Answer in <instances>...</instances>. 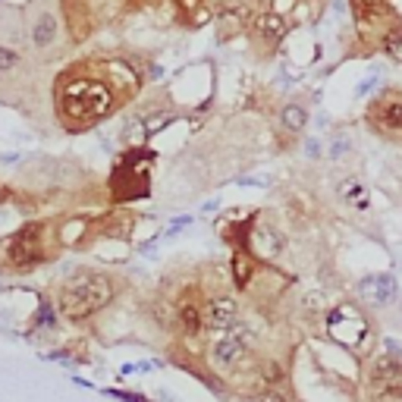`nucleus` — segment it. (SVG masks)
<instances>
[{"mask_svg": "<svg viewBox=\"0 0 402 402\" xmlns=\"http://www.w3.org/2000/svg\"><path fill=\"white\" fill-rule=\"evenodd\" d=\"M116 295L113 280L101 271H82L69 277L57 293V311L66 320H89L107 308Z\"/></svg>", "mask_w": 402, "mask_h": 402, "instance_id": "obj_1", "label": "nucleus"}, {"mask_svg": "<svg viewBox=\"0 0 402 402\" xmlns=\"http://www.w3.org/2000/svg\"><path fill=\"white\" fill-rule=\"evenodd\" d=\"M60 113L66 123L85 126L95 123L101 116H107L113 110V91L104 79H89V75H75L60 85Z\"/></svg>", "mask_w": 402, "mask_h": 402, "instance_id": "obj_2", "label": "nucleus"}, {"mask_svg": "<svg viewBox=\"0 0 402 402\" xmlns=\"http://www.w3.org/2000/svg\"><path fill=\"white\" fill-rule=\"evenodd\" d=\"M368 390L377 402H402V355H377L371 361Z\"/></svg>", "mask_w": 402, "mask_h": 402, "instance_id": "obj_3", "label": "nucleus"}, {"mask_svg": "<svg viewBox=\"0 0 402 402\" xmlns=\"http://www.w3.org/2000/svg\"><path fill=\"white\" fill-rule=\"evenodd\" d=\"M327 334L334 336L336 342H342L346 349H358L361 342L371 336V330H368V320L361 318L358 308L342 302V305H336L334 311L327 314Z\"/></svg>", "mask_w": 402, "mask_h": 402, "instance_id": "obj_4", "label": "nucleus"}, {"mask_svg": "<svg viewBox=\"0 0 402 402\" xmlns=\"http://www.w3.org/2000/svg\"><path fill=\"white\" fill-rule=\"evenodd\" d=\"M38 261H44L42 226L32 223L10 239V264L13 267H35Z\"/></svg>", "mask_w": 402, "mask_h": 402, "instance_id": "obj_5", "label": "nucleus"}, {"mask_svg": "<svg viewBox=\"0 0 402 402\" xmlns=\"http://www.w3.org/2000/svg\"><path fill=\"white\" fill-rule=\"evenodd\" d=\"M246 355H248L246 330L236 327V324H232V327L226 330V334L211 346V361H214V368H217V371L236 368V365H239L242 358H246Z\"/></svg>", "mask_w": 402, "mask_h": 402, "instance_id": "obj_6", "label": "nucleus"}, {"mask_svg": "<svg viewBox=\"0 0 402 402\" xmlns=\"http://www.w3.org/2000/svg\"><path fill=\"white\" fill-rule=\"evenodd\" d=\"M358 299L371 308H387L396 302L399 295V286H396V277L393 273H371V277H361L358 286H355Z\"/></svg>", "mask_w": 402, "mask_h": 402, "instance_id": "obj_7", "label": "nucleus"}, {"mask_svg": "<svg viewBox=\"0 0 402 402\" xmlns=\"http://www.w3.org/2000/svg\"><path fill=\"white\" fill-rule=\"evenodd\" d=\"M283 248H286V239H283V232L277 230L273 223H252V230H248V239H246V252L252 255H261V258H280L283 255Z\"/></svg>", "mask_w": 402, "mask_h": 402, "instance_id": "obj_8", "label": "nucleus"}, {"mask_svg": "<svg viewBox=\"0 0 402 402\" xmlns=\"http://www.w3.org/2000/svg\"><path fill=\"white\" fill-rule=\"evenodd\" d=\"M371 123L381 132H387V136H399L402 132V95L387 91V95L377 98L374 107H371Z\"/></svg>", "mask_w": 402, "mask_h": 402, "instance_id": "obj_9", "label": "nucleus"}, {"mask_svg": "<svg viewBox=\"0 0 402 402\" xmlns=\"http://www.w3.org/2000/svg\"><path fill=\"white\" fill-rule=\"evenodd\" d=\"M239 320V302L230 295H214L205 302V330H230Z\"/></svg>", "mask_w": 402, "mask_h": 402, "instance_id": "obj_10", "label": "nucleus"}, {"mask_svg": "<svg viewBox=\"0 0 402 402\" xmlns=\"http://www.w3.org/2000/svg\"><path fill=\"white\" fill-rule=\"evenodd\" d=\"M28 38H32V44L38 51H48L51 44L60 38V19H57V13L42 10V13L32 19V26H28Z\"/></svg>", "mask_w": 402, "mask_h": 402, "instance_id": "obj_11", "label": "nucleus"}, {"mask_svg": "<svg viewBox=\"0 0 402 402\" xmlns=\"http://www.w3.org/2000/svg\"><path fill=\"white\" fill-rule=\"evenodd\" d=\"M176 324L183 327L185 336H198L201 330H205V305L195 302L192 295H185V299L176 305Z\"/></svg>", "mask_w": 402, "mask_h": 402, "instance_id": "obj_12", "label": "nucleus"}, {"mask_svg": "<svg viewBox=\"0 0 402 402\" xmlns=\"http://www.w3.org/2000/svg\"><path fill=\"white\" fill-rule=\"evenodd\" d=\"M255 32H258V38L264 44L277 48V44L286 38V19H283L277 10H271V13H261L258 19H255Z\"/></svg>", "mask_w": 402, "mask_h": 402, "instance_id": "obj_13", "label": "nucleus"}, {"mask_svg": "<svg viewBox=\"0 0 402 402\" xmlns=\"http://www.w3.org/2000/svg\"><path fill=\"white\" fill-rule=\"evenodd\" d=\"M336 195H340V201L346 208H355V211H365L368 208V189H365V183H361L358 176H346L340 179V185H336Z\"/></svg>", "mask_w": 402, "mask_h": 402, "instance_id": "obj_14", "label": "nucleus"}, {"mask_svg": "<svg viewBox=\"0 0 402 402\" xmlns=\"http://www.w3.org/2000/svg\"><path fill=\"white\" fill-rule=\"evenodd\" d=\"M252 277H255V255L246 252V248H236V255H232V283L239 289H248Z\"/></svg>", "mask_w": 402, "mask_h": 402, "instance_id": "obj_15", "label": "nucleus"}, {"mask_svg": "<svg viewBox=\"0 0 402 402\" xmlns=\"http://www.w3.org/2000/svg\"><path fill=\"white\" fill-rule=\"evenodd\" d=\"M280 123L286 126L289 132H302V129H305V123H308V110L302 107V104H295V101L283 104V110H280Z\"/></svg>", "mask_w": 402, "mask_h": 402, "instance_id": "obj_16", "label": "nucleus"}, {"mask_svg": "<svg viewBox=\"0 0 402 402\" xmlns=\"http://www.w3.org/2000/svg\"><path fill=\"white\" fill-rule=\"evenodd\" d=\"M381 48L387 51V54L393 57V60L402 63V26H393V28H387V32H383Z\"/></svg>", "mask_w": 402, "mask_h": 402, "instance_id": "obj_17", "label": "nucleus"}, {"mask_svg": "<svg viewBox=\"0 0 402 402\" xmlns=\"http://www.w3.org/2000/svg\"><path fill=\"white\" fill-rule=\"evenodd\" d=\"M352 7L358 16H374L377 19V13L390 7V0H352Z\"/></svg>", "mask_w": 402, "mask_h": 402, "instance_id": "obj_18", "label": "nucleus"}, {"mask_svg": "<svg viewBox=\"0 0 402 402\" xmlns=\"http://www.w3.org/2000/svg\"><path fill=\"white\" fill-rule=\"evenodd\" d=\"M349 148H352V142L342 138V136H336L334 142H330V148H327V157H330V161H340V157L349 154Z\"/></svg>", "mask_w": 402, "mask_h": 402, "instance_id": "obj_19", "label": "nucleus"}, {"mask_svg": "<svg viewBox=\"0 0 402 402\" xmlns=\"http://www.w3.org/2000/svg\"><path fill=\"white\" fill-rule=\"evenodd\" d=\"M16 66H19V54L13 48H0V73H10Z\"/></svg>", "mask_w": 402, "mask_h": 402, "instance_id": "obj_20", "label": "nucleus"}, {"mask_svg": "<svg viewBox=\"0 0 402 402\" xmlns=\"http://www.w3.org/2000/svg\"><path fill=\"white\" fill-rule=\"evenodd\" d=\"M252 402H289V396L283 393V390H277V387H271V390H264V393H258Z\"/></svg>", "mask_w": 402, "mask_h": 402, "instance_id": "obj_21", "label": "nucleus"}, {"mask_svg": "<svg viewBox=\"0 0 402 402\" xmlns=\"http://www.w3.org/2000/svg\"><path fill=\"white\" fill-rule=\"evenodd\" d=\"M189 10H195V13H192V26H205V22L211 19V10H205L201 3H198V7H189Z\"/></svg>", "mask_w": 402, "mask_h": 402, "instance_id": "obj_22", "label": "nucleus"}, {"mask_svg": "<svg viewBox=\"0 0 402 402\" xmlns=\"http://www.w3.org/2000/svg\"><path fill=\"white\" fill-rule=\"evenodd\" d=\"M320 154V148H318V142H308V157H318Z\"/></svg>", "mask_w": 402, "mask_h": 402, "instance_id": "obj_23", "label": "nucleus"}, {"mask_svg": "<svg viewBox=\"0 0 402 402\" xmlns=\"http://www.w3.org/2000/svg\"><path fill=\"white\" fill-rule=\"evenodd\" d=\"M116 396H123V399H129V402H145L142 396H129V393H116Z\"/></svg>", "mask_w": 402, "mask_h": 402, "instance_id": "obj_24", "label": "nucleus"}]
</instances>
